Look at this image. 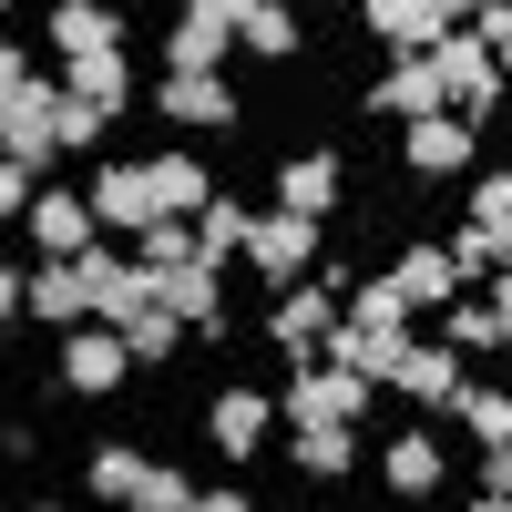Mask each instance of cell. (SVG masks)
I'll list each match as a JSON object with an SVG mask.
<instances>
[{"mask_svg":"<svg viewBox=\"0 0 512 512\" xmlns=\"http://www.w3.org/2000/svg\"><path fill=\"white\" fill-rule=\"evenodd\" d=\"M349 318V287L338 277H308V287H287V297H267V349L287 359V369H318L328 359V328Z\"/></svg>","mask_w":512,"mask_h":512,"instance_id":"1","label":"cell"},{"mask_svg":"<svg viewBox=\"0 0 512 512\" xmlns=\"http://www.w3.org/2000/svg\"><path fill=\"white\" fill-rule=\"evenodd\" d=\"M369 410H379V379L338 369V359H318V369H287V390H277V420H297V431H318V420L359 431Z\"/></svg>","mask_w":512,"mask_h":512,"instance_id":"2","label":"cell"},{"mask_svg":"<svg viewBox=\"0 0 512 512\" xmlns=\"http://www.w3.org/2000/svg\"><path fill=\"white\" fill-rule=\"evenodd\" d=\"M246 267L267 277V297L308 287V277L328 267V216H287V205H267V216H256V246H246Z\"/></svg>","mask_w":512,"mask_h":512,"instance_id":"3","label":"cell"},{"mask_svg":"<svg viewBox=\"0 0 512 512\" xmlns=\"http://www.w3.org/2000/svg\"><path fill=\"white\" fill-rule=\"evenodd\" d=\"M134 369H144V359H134V338L103 328V318H93V328H72V338H62V359H52V379H62L72 400H113Z\"/></svg>","mask_w":512,"mask_h":512,"instance_id":"4","label":"cell"},{"mask_svg":"<svg viewBox=\"0 0 512 512\" xmlns=\"http://www.w3.org/2000/svg\"><path fill=\"white\" fill-rule=\"evenodd\" d=\"M359 113L369 123H431V113H451V82H441V52H410V62H390L359 93Z\"/></svg>","mask_w":512,"mask_h":512,"instance_id":"5","label":"cell"},{"mask_svg":"<svg viewBox=\"0 0 512 512\" xmlns=\"http://www.w3.org/2000/svg\"><path fill=\"white\" fill-rule=\"evenodd\" d=\"M441 82H451V113L461 123H492L512 93H502V52L482 31H441Z\"/></svg>","mask_w":512,"mask_h":512,"instance_id":"6","label":"cell"},{"mask_svg":"<svg viewBox=\"0 0 512 512\" xmlns=\"http://www.w3.org/2000/svg\"><path fill=\"white\" fill-rule=\"evenodd\" d=\"M400 175L441 185V175H482V123L431 113V123H400Z\"/></svg>","mask_w":512,"mask_h":512,"instance_id":"7","label":"cell"},{"mask_svg":"<svg viewBox=\"0 0 512 512\" xmlns=\"http://www.w3.org/2000/svg\"><path fill=\"white\" fill-rule=\"evenodd\" d=\"M154 287H164V308L195 328V349H226V338H236V318H226V267H216V256H185V267H164Z\"/></svg>","mask_w":512,"mask_h":512,"instance_id":"8","label":"cell"},{"mask_svg":"<svg viewBox=\"0 0 512 512\" xmlns=\"http://www.w3.org/2000/svg\"><path fill=\"white\" fill-rule=\"evenodd\" d=\"M379 482H390L400 502H441V492H451V451H441L431 420H410V431L379 441Z\"/></svg>","mask_w":512,"mask_h":512,"instance_id":"9","label":"cell"},{"mask_svg":"<svg viewBox=\"0 0 512 512\" xmlns=\"http://www.w3.org/2000/svg\"><path fill=\"white\" fill-rule=\"evenodd\" d=\"M82 195H93L103 236H144V226H164V205H154V175H144V164H93V175H82Z\"/></svg>","mask_w":512,"mask_h":512,"instance_id":"10","label":"cell"},{"mask_svg":"<svg viewBox=\"0 0 512 512\" xmlns=\"http://www.w3.org/2000/svg\"><path fill=\"white\" fill-rule=\"evenodd\" d=\"M154 103H164L175 134H226V123H236V82H226V72H164Z\"/></svg>","mask_w":512,"mask_h":512,"instance_id":"11","label":"cell"},{"mask_svg":"<svg viewBox=\"0 0 512 512\" xmlns=\"http://www.w3.org/2000/svg\"><path fill=\"white\" fill-rule=\"evenodd\" d=\"M82 246H103L93 195H82V185H41V205H31V256H82Z\"/></svg>","mask_w":512,"mask_h":512,"instance_id":"12","label":"cell"},{"mask_svg":"<svg viewBox=\"0 0 512 512\" xmlns=\"http://www.w3.org/2000/svg\"><path fill=\"white\" fill-rule=\"evenodd\" d=\"M267 431H277V400L267 390H216V400H205V441H216L226 461H256Z\"/></svg>","mask_w":512,"mask_h":512,"instance_id":"13","label":"cell"},{"mask_svg":"<svg viewBox=\"0 0 512 512\" xmlns=\"http://www.w3.org/2000/svg\"><path fill=\"white\" fill-rule=\"evenodd\" d=\"M390 390L410 400V410H451L461 390H472V379H461V349L451 338H410V359H400V379Z\"/></svg>","mask_w":512,"mask_h":512,"instance_id":"14","label":"cell"},{"mask_svg":"<svg viewBox=\"0 0 512 512\" xmlns=\"http://www.w3.org/2000/svg\"><path fill=\"white\" fill-rule=\"evenodd\" d=\"M31 318L52 328V338L93 328V287H82V267H72V256H41V267H31Z\"/></svg>","mask_w":512,"mask_h":512,"instance_id":"15","label":"cell"},{"mask_svg":"<svg viewBox=\"0 0 512 512\" xmlns=\"http://www.w3.org/2000/svg\"><path fill=\"white\" fill-rule=\"evenodd\" d=\"M359 31H369L390 62H410V52H441V21H431V0H359Z\"/></svg>","mask_w":512,"mask_h":512,"instance_id":"16","label":"cell"},{"mask_svg":"<svg viewBox=\"0 0 512 512\" xmlns=\"http://www.w3.org/2000/svg\"><path fill=\"white\" fill-rule=\"evenodd\" d=\"M144 175H154V205H164V216H185V226H195V216H205V205H216V195H226V185H216V175H205V164H195L185 144H164V154H144Z\"/></svg>","mask_w":512,"mask_h":512,"instance_id":"17","label":"cell"},{"mask_svg":"<svg viewBox=\"0 0 512 512\" xmlns=\"http://www.w3.org/2000/svg\"><path fill=\"white\" fill-rule=\"evenodd\" d=\"M338 195H349V164H338V154H287L277 164V205H287V216H328Z\"/></svg>","mask_w":512,"mask_h":512,"instance_id":"18","label":"cell"},{"mask_svg":"<svg viewBox=\"0 0 512 512\" xmlns=\"http://www.w3.org/2000/svg\"><path fill=\"white\" fill-rule=\"evenodd\" d=\"M52 52H62V62L123 52V11H113V0H52Z\"/></svg>","mask_w":512,"mask_h":512,"instance_id":"19","label":"cell"},{"mask_svg":"<svg viewBox=\"0 0 512 512\" xmlns=\"http://www.w3.org/2000/svg\"><path fill=\"white\" fill-rule=\"evenodd\" d=\"M287 472H297V482H349V472H359V431H338V420L287 431Z\"/></svg>","mask_w":512,"mask_h":512,"instance_id":"20","label":"cell"},{"mask_svg":"<svg viewBox=\"0 0 512 512\" xmlns=\"http://www.w3.org/2000/svg\"><path fill=\"white\" fill-rule=\"evenodd\" d=\"M390 277L410 287V308H451V297L472 287V277H461V256H451V246H410V256H400Z\"/></svg>","mask_w":512,"mask_h":512,"instance_id":"21","label":"cell"},{"mask_svg":"<svg viewBox=\"0 0 512 512\" xmlns=\"http://www.w3.org/2000/svg\"><path fill=\"white\" fill-rule=\"evenodd\" d=\"M236 41H246L256 62H297V52H308V31H297V11H287V0H246Z\"/></svg>","mask_w":512,"mask_h":512,"instance_id":"22","label":"cell"},{"mask_svg":"<svg viewBox=\"0 0 512 512\" xmlns=\"http://www.w3.org/2000/svg\"><path fill=\"white\" fill-rule=\"evenodd\" d=\"M144 472H154V451H134V441H103L93 461H82V492H93V502H134V492H144Z\"/></svg>","mask_w":512,"mask_h":512,"instance_id":"23","label":"cell"},{"mask_svg":"<svg viewBox=\"0 0 512 512\" xmlns=\"http://www.w3.org/2000/svg\"><path fill=\"white\" fill-rule=\"evenodd\" d=\"M62 82L82 103H103L113 123H123V103H134V62H123V52H82V62H62Z\"/></svg>","mask_w":512,"mask_h":512,"instance_id":"24","label":"cell"},{"mask_svg":"<svg viewBox=\"0 0 512 512\" xmlns=\"http://www.w3.org/2000/svg\"><path fill=\"white\" fill-rule=\"evenodd\" d=\"M123 338H134V359H144V369H164V359H185V349H195V328H185L175 308H164V297L123 318Z\"/></svg>","mask_w":512,"mask_h":512,"instance_id":"25","label":"cell"},{"mask_svg":"<svg viewBox=\"0 0 512 512\" xmlns=\"http://www.w3.org/2000/svg\"><path fill=\"white\" fill-rule=\"evenodd\" d=\"M195 246L216 256V267H236V256L256 246V205H236V195H216V205H205V216H195Z\"/></svg>","mask_w":512,"mask_h":512,"instance_id":"26","label":"cell"},{"mask_svg":"<svg viewBox=\"0 0 512 512\" xmlns=\"http://www.w3.org/2000/svg\"><path fill=\"white\" fill-rule=\"evenodd\" d=\"M441 338H451L461 359H492V349H512V338H502V318H492V297H451V308H441Z\"/></svg>","mask_w":512,"mask_h":512,"instance_id":"27","label":"cell"},{"mask_svg":"<svg viewBox=\"0 0 512 512\" xmlns=\"http://www.w3.org/2000/svg\"><path fill=\"white\" fill-rule=\"evenodd\" d=\"M349 318L359 328H410V287L379 267V277H349Z\"/></svg>","mask_w":512,"mask_h":512,"instance_id":"28","label":"cell"},{"mask_svg":"<svg viewBox=\"0 0 512 512\" xmlns=\"http://www.w3.org/2000/svg\"><path fill=\"white\" fill-rule=\"evenodd\" d=\"M451 420H461L482 451H502V441H512V390H482V379H472V390L451 400Z\"/></svg>","mask_w":512,"mask_h":512,"instance_id":"29","label":"cell"},{"mask_svg":"<svg viewBox=\"0 0 512 512\" xmlns=\"http://www.w3.org/2000/svg\"><path fill=\"white\" fill-rule=\"evenodd\" d=\"M134 256L164 277V267H185V256H205V246H195V226H185V216H164V226H144V236H134Z\"/></svg>","mask_w":512,"mask_h":512,"instance_id":"30","label":"cell"},{"mask_svg":"<svg viewBox=\"0 0 512 512\" xmlns=\"http://www.w3.org/2000/svg\"><path fill=\"white\" fill-rule=\"evenodd\" d=\"M103 123H113V113H103V103H82L72 82H62V164H72V154H93V144H103Z\"/></svg>","mask_w":512,"mask_h":512,"instance_id":"31","label":"cell"},{"mask_svg":"<svg viewBox=\"0 0 512 512\" xmlns=\"http://www.w3.org/2000/svg\"><path fill=\"white\" fill-rule=\"evenodd\" d=\"M123 512H195V482L175 472V461H154V472H144V492L123 502Z\"/></svg>","mask_w":512,"mask_h":512,"instance_id":"32","label":"cell"},{"mask_svg":"<svg viewBox=\"0 0 512 512\" xmlns=\"http://www.w3.org/2000/svg\"><path fill=\"white\" fill-rule=\"evenodd\" d=\"M31 205H41V175H31V164H0V216L31 226Z\"/></svg>","mask_w":512,"mask_h":512,"instance_id":"33","label":"cell"},{"mask_svg":"<svg viewBox=\"0 0 512 512\" xmlns=\"http://www.w3.org/2000/svg\"><path fill=\"white\" fill-rule=\"evenodd\" d=\"M31 318V267H0V328Z\"/></svg>","mask_w":512,"mask_h":512,"instance_id":"34","label":"cell"},{"mask_svg":"<svg viewBox=\"0 0 512 512\" xmlns=\"http://www.w3.org/2000/svg\"><path fill=\"white\" fill-rule=\"evenodd\" d=\"M472 31L492 41V52H512V0H482V11H472Z\"/></svg>","mask_w":512,"mask_h":512,"instance_id":"35","label":"cell"},{"mask_svg":"<svg viewBox=\"0 0 512 512\" xmlns=\"http://www.w3.org/2000/svg\"><path fill=\"white\" fill-rule=\"evenodd\" d=\"M472 216H512V175H472Z\"/></svg>","mask_w":512,"mask_h":512,"instance_id":"36","label":"cell"},{"mask_svg":"<svg viewBox=\"0 0 512 512\" xmlns=\"http://www.w3.org/2000/svg\"><path fill=\"white\" fill-rule=\"evenodd\" d=\"M195 512H256V492H246V482H205Z\"/></svg>","mask_w":512,"mask_h":512,"instance_id":"37","label":"cell"},{"mask_svg":"<svg viewBox=\"0 0 512 512\" xmlns=\"http://www.w3.org/2000/svg\"><path fill=\"white\" fill-rule=\"evenodd\" d=\"M472 482H482V492H512V441H502V451H482V472H472Z\"/></svg>","mask_w":512,"mask_h":512,"instance_id":"38","label":"cell"},{"mask_svg":"<svg viewBox=\"0 0 512 512\" xmlns=\"http://www.w3.org/2000/svg\"><path fill=\"white\" fill-rule=\"evenodd\" d=\"M472 11H482V0H431V21H441V31H472Z\"/></svg>","mask_w":512,"mask_h":512,"instance_id":"39","label":"cell"},{"mask_svg":"<svg viewBox=\"0 0 512 512\" xmlns=\"http://www.w3.org/2000/svg\"><path fill=\"white\" fill-rule=\"evenodd\" d=\"M492 318H502V338H512V267L492 277Z\"/></svg>","mask_w":512,"mask_h":512,"instance_id":"40","label":"cell"},{"mask_svg":"<svg viewBox=\"0 0 512 512\" xmlns=\"http://www.w3.org/2000/svg\"><path fill=\"white\" fill-rule=\"evenodd\" d=\"M472 512H512V492H472Z\"/></svg>","mask_w":512,"mask_h":512,"instance_id":"41","label":"cell"},{"mask_svg":"<svg viewBox=\"0 0 512 512\" xmlns=\"http://www.w3.org/2000/svg\"><path fill=\"white\" fill-rule=\"evenodd\" d=\"M502 93H512V52H502Z\"/></svg>","mask_w":512,"mask_h":512,"instance_id":"42","label":"cell"},{"mask_svg":"<svg viewBox=\"0 0 512 512\" xmlns=\"http://www.w3.org/2000/svg\"><path fill=\"white\" fill-rule=\"evenodd\" d=\"M328 11H359V0H328Z\"/></svg>","mask_w":512,"mask_h":512,"instance_id":"43","label":"cell"}]
</instances>
